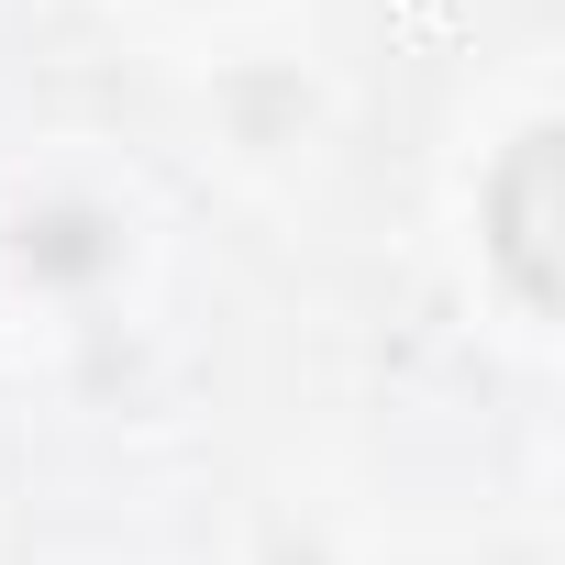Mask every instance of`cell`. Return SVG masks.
<instances>
[{"label": "cell", "mask_w": 565, "mask_h": 565, "mask_svg": "<svg viewBox=\"0 0 565 565\" xmlns=\"http://www.w3.org/2000/svg\"><path fill=\"white\" fill-rule=\"evenodd\" d=\"M499 266L532 311H554V134H521L499 167Z\"/></svg>", "instance_id": "cell-1"}, {"label": "cell", "mask_w": 565, "mask_h": 565, "mask_svg": "<svg viewBox=\"0 0 565 565\" xmlns=\"http://www.w3.org/2000/svg\"><path fill=\"white\" fill-rule=\"evenodd\" d=\"M111 244H100V222L89 211H45L34 233H23V266H45V277H89Z\"/></svg>", "instance_id": "cell-2"}]
</instances>
